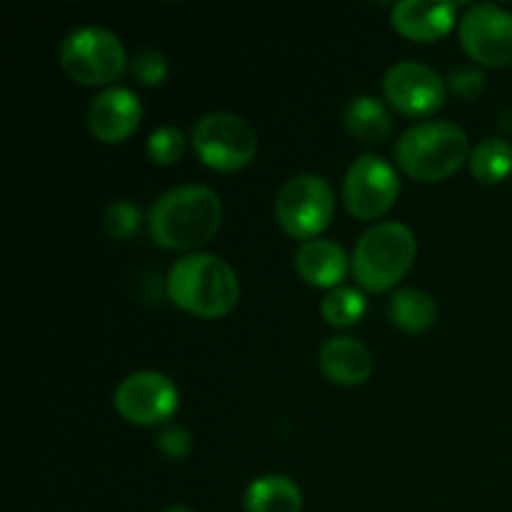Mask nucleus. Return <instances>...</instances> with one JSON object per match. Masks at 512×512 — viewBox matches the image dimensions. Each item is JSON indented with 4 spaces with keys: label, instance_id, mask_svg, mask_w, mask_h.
<instances>
[{
    "label": "nucleus",
    "instance_id": "f257e3e1",
    "mask_svg": "<svg viewBox=\"0 0 512 512\" xmlns=\"http://www.w3.org/2000/svg\"><path fill=\"white\" fill-rule=\"evenodd\" d=\"M220 225L223 203L220 195L205 185H178L160 195L148 213V230L155 245L188 255L210 243Z\"/></svg>",
    "mask_w": 512,
    "mask_h": 512
},
{
    "label": "nucleus",
    "instance_id": "f03ea898",
    "mask_svg": "<svg viewBox=\"0 0 512 512\" xmlns=\"http://www.w3.org/2000/svg\"><path fill=\"white\" fill-rule=\"evenodd\" d=\"M168 300L195 318H223L240 300V280L223 258L210 253L183 255L165 280Z\"/></svg>",
    "mask_w": 512,
    "mask_h": 512
},
{
    "label": "nucleus",
    "instance_id": "7ed1b4c3",
    "mask_svg": "<svg viewBox=\"0 0 512 512\" xmlns=\"http://www.w3.org/2000/svg\"><path fill=\"white\" fill-rule=\"evenodd\" d=\"M395 160L408 178L443 183L470 160L468 133L448 120L418 123L400 135Z\"/></svg>",
    "mask_w": 512,
    "mask_h": 512
},
{
    "label": "nucleus",
    "instance_id": "20e7f679",
    "mask_svg": "<svg viewBox=\"0 0 512 512\" xmlns=\"http://www.w3.org/2000/svg\"><path fill=\"white\" fill-rule=\"evenodd\" d=\"M418 255L415 233L403 223H380L365 230L350 258V270L368 293H385L410 273Z\"/></svg>",
    "mask_w": 512,
    "mask_h": 512
},
{
    "label": "nucleus",
    "instance_id": "39448f33",
    "mask_svg": "<svg viewBox=\"0 0 512 512\" xmlns=\"http://www.w3.org/2000/svg\"><path fill=\"white\" fill-rule=\"evenodd\" d=\"M58 60L63 73L73 83L88 85V88L115 83L130 65L125 45L120 43L118 35L100 25H85L65 35Z\"/></svg>",
    "mask_w": 512,
    "mask_h": 512
},
{
    "label": "nucleus",
    "instance_id": "423d86ee",
    "mask_svg": "<svg viewBox=\"0 0 512 512\" xmlns=\"http://www.w3.org/2000/svg\"><path fill=\"white\" fill-rule=\"evenodd\" d=\"M190 143L200 163L218 173H238L248 168L258 155L255 128L243 115L228 113V110L203 115L195 123Z\"/></svg>",
    "mask_w": 512,
    "mask_h": 512
},
{
    "label": "nucleus",
    "instance_id": "0eeeda50",
    "mask_svg": "<svg viewBox=\"0 0 512 512\" xmlns=\"http://www.w3.org/2000/svg\"><path fill=\"white\" fill-rule=\"evenodd\" d=\"M335 215V193L320 175L290 178L275 198V220L295 240H315Z\"/></svg>",
    "mask_w": 512,
    "mask_h": 512
},
{
    "label": "nucleus",
    "instance_id": "6e6552de",
    "mask_svg": "<svg viewBox=\"0 0 512 512\" xmlns=\"http://www.w3.org/2000/svg\"><path fill=\"white\" fill-rule=\"evenodd\" d=\"M400 195V175L395 165L380 155H360L343 180V203L358 220H378Z\"/></svg>",
    "mask_w": 512,
    "mask_h": 512
},
{
    "label": "nucleus",
    "instance_id": "1a4fd4ad",
    "mask_svg": "<svg viewBox=\"0 0 512 512\" xmlns=\"http://www.w3.org/2000/svg\"><path fill=\"white\" fill-rule=\"evenodd\" d=\"M180 403L178 388L173 380L163 373L143 370L133 373L115 388L113 405L123 420L140 428H153V425L168 423L175 415Z\"/></svg>",
    "mask_w": 512,
    "mask_h": 512
},
{
    "label": "nucleus",
    "instance_id": "9d476101",
    "mask_svg": "<svg viewBox=\"0 0 512 512\" xmlns=\"http://www.w3.org/2000/svg\"><path fill=\"white\" fill-rule=\"evenodd\" d=\"M458 38L468 58L485 68L512 63V13L500 5H470L460 18Z\"/></svg>",
    "mask_w": 512,
    "mask_h": 512
},
{
    "label": "nucleus",
    "instance_id": "9b49d317",
    "mask_svg": "<svg viewBox=\"0 0 512 512\" xmlns=\"http://www.w3.org/2000/svg\"><path fill=\"white\" fill-rule=\"evenodd\" d=\"M383 95L390 108L408 118H428L445 105L448 83L430 65L400 60L383 78Z\"/></svg>",
    "mask_w": 512,
    "mask_h": 512
},
{
    "label": "nucleus",
    "instance_id": "f8f14e48",
    "mask_svg": "<svg viewBox=\"0 0 512 512\" xmlns=\"http://www.w3.org/2000/svg\"><path fill=\"white\" fill-rule=\"evenodd\" d=\"M143 120V105L128 88H105L93 98L88 108V128L95 140L118 145L135 135Z\"/></svg>",
    "mask_w": 512,
    "mask_h": 512
},
{
    "label": "nucleus",
    "instance_id": "ddd939ff",
    "mask_svg": "<svg viewBox=\"0 0 512 512\" xmlns=\"http://www.w3.org/2000/svg\"><path fill=\"white\" fill-rule=\"evenodd\" d=\"M395 33L413 43H435L445 38L458 23L455 3H428V0H403L390 10Z\"/></svg>",
    "mask_w": 512,
    "mask_h": 512
},
{
    "label": "nucleus",
    "instance_id": "4468645a",
    "mask_svg": "<svg viewBox=\"0 0 512 512\" xmlns=\"http://www.w3.org/2000/svg\"><path fill=\"white\" fill-rule=\"evenodd\" d=\"M318 365L330 383L343 385V388L365 385L373 375V355H370V350L360 340L345 338V335L325 340L318 355Z\"/></svg>",
    "mask_w": 512,
    "mask_h": 512
},
{
    "label": "nucleus",
    "instance_id": "2eb2a0df",
    "mask_svg": "<svg viewBox=\"0 0 512 512\" xmlns=\"http://www.w3.org/2000/svg\"><path fill=\"white\" fill-rule=\"evenodd\" d=\"M295 270L313 288L335 290L343 285L348 275L350 258L333 240L315 238L295 250Z\"/></svg>",
    "mask_w": 512,
    "mask_h": 512
},
{
    "label": "nucleus",
    "instance_id": "dca6fc26",
    "mask_svg": "<svg viewBox=\"0 0 512 512\" xmlns=\"http://www.w3.org/2000/svg\"><path fill=\"white\" fill-rule=\"evenodd\" d=\"M345 130L360 143H383L393 133V115L375 95H355L343 110Z\"/></svg>",
    "mask_w": 512,
    "mask_h": 512
},
{
    "label": "nucleus",
    "instance_id": "f3484780",
    "mask_svg": "<svg viewBox=\"0 0 512 512\" xmlns=\"http://www.w3.org/2000/svg\"><path fill=\"white\" fill-rule=\"evenodd\" d=\"M245 512H300L303 490L288 475H263L245 488Z\"/></svg>",
    "mask_w": 512,
    "mask_h": 512
},
{
    "label": "nucleus",
    "instance_id": "a211bd4d",
    "mask_svg": "<svg viewBox=\"0 0 512 512\" xmlns=\"http://www.w3.org/2000/svg\"><path fill=\"white\" fill-rule=\"evenodd\" d=\"M388 315L395 328L418 335L433 328L438 320V305H435L433 295H428L425 290L403 288L390 298Z\"/></svg>",
    "mask_w": 512,
    "mask_h": 512
},
{
    "label": "nucleus",
    "instance_id": "6ab92c4d",
    "mask_svg": "<svg viewBox=\"0 0 512 512\" xmlns=\"http://www.w3.org/2000/svg\"><path fill=\"white\" fill-rule=\"evenodd\" d=\"M470 173L478 183L498 185L512 175V145L503 138H485L470 150Z\"/></svg>",
    "mask_w": 512,
    "mask_h": 512
},
{
    "label": "nucleus",
    "instance_id": "aec40b11",
    "mask_svg": "<svg viewBox=\"0 0 512 512\" xmlns=\"http://www.w3.org/2000/svg\"><path fill=\"white\" fill-rule=\"evenodd\" d=\"M365 310H368V300L358 288H350V285L330 290L320 303V315L333 328H353L355 323H360Z\"/></svg>",
    "mask_w": 512,
    "mask_h": 512
},
{
    "label": "nucleus",
    "instance_id": "412c9836",
    "mask_svg": "<svg viewBox=\"0 0 512 512\" xmlns=\"http://www.w3.org/2000/svg\"><path fill=\"white\" fill-rule=\"evenodd\" d=\"M185 155V135L175 125H163L148 138V158L155 165H175Z\"/></svg>",
    "mask_w": 512,
    "mask_h": 512
},
{
    "label": "nucleus",
    "instance_id": "4be33fe9",
    "mask_svg": "<svg viewBox=\"0 0 512 512\" xmlns=\"http://www.w3.org/2000/svg\"><path fill=\"white\" fill-rule=\"evenodd\" d=\"M103 228L110 238L128 240L140 228V210L130 200H113L103 213Z\"/></svg>",
    "mask_w": 512,
    "mask_h": 512
},
{
    "label": "nucleus",
    "instance_id": "5701e85b",
    "mask_svg": "<svg viewBox=\"0 0 512 512\" xmlns=\"http://www.w3.org/2000/svg\"><path fill=\"white\" fill-rule=\"evenodd\" d=\"M130 75L138 80L145 88H155V85H163L168 78V58L158 50H138V53L130 58Z\"/></svg>",
    "mask_w": 512,
    "mask_h": 512
},
{
    "label": "nucleus",
    "instance_id": "b1692460",
    "mask_svg": "<svg viewBox=\"0 0 512 512\" xmlns=\"http://www.w3.org/2000/svg\"><path fill=\"white\" fill-rule=\"evenodd\" d=\"M158 450L170 460H183L193 450V435L183 425H170L158 435Z\"/></svg>",
    "mask_w": 512,
    "mask_h": 512
},
{
    "label": "nucleus",
    "instance_id": "393cba45",
    "mask_svg": "<svg viewBox=\"0 0 512 512\" xmlns=\"http://www.w3.org/2000/svg\"><path fill=\"white\" fill-rule=\"evenodd\" d=\"M448 85L455 95L473 100L475 95L485 88V75L480 73V70H473V68H460L450 75Z\"/></svg>",
    "mask_w": 512,
    "mask_h": 512
},
{
    "label": "nucleus",
    "instance_id": "a878e982",
    "mask_svg": "<svg viewBox=\"0 0 512 512\" xmlns=\"http://www.w3.org/2000/svg\"><path fill=\"white\" fill-rule=\"evenodd\" d=\"M165 512H193L190 508H183V505H173V508H168Z\"/></svg>",
    "mask_w": 512,
    "mask_h": 512
}]
</instances>
